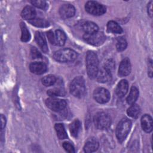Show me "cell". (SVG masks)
<instances>
[{"label": "cell", "instance_id": "1", "mask_svg": "<svg viewBox=\"0 0 153 153\" xmlns=\"http://www.w3.org/2000/svg\"><path fill=\"white\" fill-rule=\"evenodd\" d=\"M85 61L87 74L89 78L91 79L96 78L99 71V61L96 54L93 51H88Z\"/></svg>", "mask_w": 153, "mask_h": 153}, {"label": "cell", "instance_id": "2", "mask_svg": "<svg viewBox=\"0 0 153 153\" xmlns=\"http://www.w3.org/2000/svg\"><path fill=\"white\" fill-rule=\"evenodd\" d=\"M71 93L76 97H82L85 92V85L84 78L82 76L75 77L69 85Z\"/></svg>", "mask_w": 153, "mask_h": 153}, {"label": "cell", "instance_id": "3", "mask_svg": "<svg viewBox=\"0 0 153 153\" xmlns=\"http://www.w3.org/2000/svg\"><path fill=\"white\" fill-rule=\"evenodd\" d=\"M131 127V122L128 118L122 119L116 128V136L120 142H123L127 136Z\"/></svg>", "mask_w": 153, "mask_h": 153}, {"label": "cell", "instance_id": "4", "mask_svg": "<svg viewBox=\"0 0 153 153\" xmlns=\"http://www.w3.org/2000/svg\"><path fill=\"white\" fill-rule=\"evenodd\" d=\"M54 59L59 62H68L75 60L77 53L70 48H63L56 51L53 54Z\"/></svg>", "mask_w": 153, "mask_h": 153}, {"label": "cell", "instance_id": "5", "mask_svg": "<svg viewBox=\"0 0 153 153\" xmlns=\"http://www.w3.org/2000/svg\"><path fill=\"white\" fill-rule=\"evenodd\" d=\"M94 124L98 129H105L108 128L111 123V118L107 113L101 112L96 114L94 117Z\"/></svg>", "mask_w": 153, "mask_h": 153}, {"label": "cell", "instance_id": "6", "mask_svg": "<svg viewBox=\"0 0 153 153\" xmlns=\"http://www.w3.org/2000/svg\"><path fill=\"white\" fill-rule=\"evenodd\" d=\"M83 38L88 44L98 46L102 45L105 42L106 36L103 32L97 31L92 33H85Z\"/></svg>", "mask_w": 153, "mask_h": 153}, {"label": "cell", "instance_id": "7", "mask_svg": "<svg viewBox=\"0 0 153 153\" xmlns=\"http://www.w3.org/2000/svg\"><path fill=\"white\" fill-rule=\"evenodd\" d=\"M85 10L94 16H101L106 12V7L96 1H88L85 5Z\"/></svg>", "mask_w": 153, "mask_h": 153}, {"label": "cell", "instance_id": "8", "mask_svg": "<svg viewBox=\"0 0 153 153\" xmlns=\"http://www.w3.org/2000/svg\"><path fill=\"white\" fill-rule=\"evenodd\" d=\"M45 104L47 106L55 112H59L63 110L66 106V102L65 100L50 97L46 100Z\"/></svg>", "mask_w": 153, "mask_h": 153}, {"label": "cell", "instance_id": "9", "mask_svg": "<svg viewBox=\"0 0 153 153\" xmlns=\"http://www.w3.org/2000/svg\"><path fill=\"white\" fill-rule=\"evenodd\" d=\"M93 97L99 103H105L109 100L110 93L104 88H97L93 92Z\"/></svg>", "mask_w": 153, "mask_h": 153}, {"label": "cell", "instance_id": "10", "mask_svg": "<svg viewBox=\"0 0 153 153\" xmlns=\"http://www.w3.org/2000/svg\"><path fill=\"white\" fill-rule=\"evenodd\" d=\"M75 13V8L71 4H64L59 9V14L62 18L68 19L72 17Z\"/></svg>", "mask_w": 153, "mask_h": 153}, {"label": "cell", "instance_id": "11", "mask_svg": "<svg viewBox=\"0 0 153 153\" xmlns=\"http://www.w3.org/2000/svg\"><path fill=\"white\" fill-rule=\"evenodd\" d=\"M131 72V64L128 59H123L120 63L118 69V75L120 76L128 75Z\"/></svg>", "mask_w": 153, "mask_h": 153}, {"label": "cell", "instance_id": "12", "mask_svg": "<svg viewBox=\"0 0 153 153\" xmlns=\"http://www.w3.org/2000/svg\"><path fill=\"white\" fill-rule=\"evenodd\" d=\"M97 80L99 82L105 83L109 82L112 79L111 72L107 70L106 68H103L98 71L97 74L96 75Z\"/></svg>", "mask_w": 153, "mask_h": 153}, {"label": "cell", "instance_id": "13", "mask_svg": "<svg viewBox=\"0 0 153 153\" xmlns=\"http://www.w3.org/2000/svg\"><path fill=\"white\" fill-rule=\"evenodd\" d=\"M30 71L37 75H41L45 72L47 71V66L43 62H34L29 66Z\"/></svg>", "mask_w": 153, "mask_h": 153}, {"label": "cell", "instance_id": "14", "mask_svg": "<svg viewBox=\"0 0 153 153\" xmlns=\"http://www.w3.org/2000/svg\"><path fill=\"white\" fill-rule=\"evenodd\" d=\"M141 126L145 131L147 133L151 132L152 130V117L148 114L143 115L141 118Z\"/></svg>", "mask_w": 153, "mask_h": 153}, {"label": "cell", "instance_id": "15", "mask_svg": "<svg viewBox=\"0 0 153 153\" xmlns=\"http://www.w3.org/2000/svg\"><path fill=\"white\" fill-rule=\"evenodd\" d=\"M99 148L98 141L93 137L89 138L85 143L84 146V150L85 152L90 153L96 151Z\"/></svg>", "mask_w": 153, "mask_h": 153}, {"label": "cell", "instance_id": "16", "mask_svg": "<svg viewBox=\"0 0 153 153\" xmlns=\"http://www.w3.org/2000/svg\"><path fill=\"white\" fill-rule=\"evenodd\" d=\"M35 39L37 44L42 50V51L44 53H47L48 50L47 44V41L43 33H42L40 32H36L35 34Z\"/></svg>", "mask_w": 153, "mask_h": 153}, {"label": "cell", "instance_id": "17", "mask_svg": "<svg viewBox=\"0 0 153 153\" xmlns=\"http://www.w3.org/2000/svg\"><path fill=\"white\" fill-rule=\"evenodd\" d=\"M128 88V82L126 79H123L118 84L116 88V93L118 96L123 97L127 92Z\"/></svg>", "mask_w": 153, "mask_h": 153}, {"label": "cell", "instance_id": "18", "mask_svg": "<svg viewBox=\"0 0 153 153\" xmlns=\"http://www.w3.org/2000/svg\"><path fill=\"white\" fill-rule=\"evenodd\" d=\"M21 16L25 20H28L29 21L35 19L36 16V11L33 7L30 6H26L23 9Z\"/></svg>", "mask_w": 153, "mask_h": 153}, {"label": "cell", "instance_id": "19", "mask_svg": "<svg viewBox=\"0 0 153 153\" xmlns=\"http://www.w3.org/2000/svg\"><path fill=\"white\" fill-rule=\"evenodd\" d=\"M82 29L85 33H92L98 31V26L94 22L87 21L83 23Z\"/></svg>", "mask_w": 153, "mask_h": 153}, {"label": "cell", "instance_id": "20", "mask_svg": "<svg viewBox=\"0 0 153 153\" xmlns=\"http://www.w3.org/2000/svg\"><path fill=\"white\" fill-rule=\"evenodd\" d=\"M139 96V90L135 86H132L130 93L127 97V102L129 105H133L136 101Z\"/></svg>", "mask_w": 153, "mask_h": 153}, {"label": "cell", "instance_id": "21", "mask_svg": "<svg viewBox=\"0 0 153 153\" xmlns=\"http://www.w3.org/2000/svg\"><path fill=\"white\" fill-rule=\"evenodd\" d=\"M81 127V123L78 120H75L69 125V130L71 134L74 137H77Z\"/></svg>", "mask_w": 153, "mask_h": 153}, {"label": "cell", "instance_id": "22", "mask_svg": "<svg viewBox=\"0 0 153 153\" xmlns=\"http://www.w3.org/2000/svg\"><path fill=\"white\" fill-rule=\"evenodd\" d=\"M107 29L108 32L114 33H121L123 29L121 26L114 21H109L107 24Z\"/></svg>", "mask_w": 153, "mask_h": 153}, {"label": "cell", "instance_id": "23", "mask_svg": "<svg viewBox=\"0 0 153 153\" xmlns=\"http://www.w3.org/2000/svg\"><path fill=\"white\" fill-rule=\"evenodd\" d=\"M54 128L56 130L57 136L60 139H65L68 137L67 133L62 124H60V123L56 124L54 126Z\"/></svg>", "mask_w": 153, "mask_h": 153}, {"label": "cell", "instance_id": "24", "mask_svg": "<svg viewBox=\"0 0 153 153\" xmlns=\"http://www.w3.org/2000/svg\"><path fill=\"white\" fill-rule=\"evenodd\" d=\"M140 112V107L136 104L131 105L130 107H129L127 111V113L128 116L130 117L136 118L138 117Z\"/></svg>", "mask_w": 153, "mask_h": 153}, {"label": "cell", "instance_id": "25", "mask_svg": "<svg viewBox=\"0 0 153 153\" xmlns=\"http://www.w3.org/2000/svg\"><path fill=\"white\" fill-rule=\"evenodd\" d=\"M55 38H56V44L60 46H62L65 44L66 38L65 33L62 30L58 29L56 30Z\"/></svg>", "mask_w": 153, "mask_h": 153}, {"label": "cell", "instance_id": "26", "mask_svg": "<svg viewBox=\"0 0 153 153\" xmlns=\"http://www.w3.org/2000/svg\"><path fill=\"white\" fill-rule=\"evenodd\" d=\"M29 22L36 26V27H47L49 26V23L47 21H46L44 19H33L32 20H30L29 21Z\"/></svg>", "mask_w": 153, "mask_h": 153}, {"label": "cell", "instance_id": "27", "mask_svg": "<svg viewBox=\"0 0 153 153\" xmlns=\"http://www.w3.org/2000/svg\"><path fill=\"white\" fill-rule=\"evenodd\" d=\"M20 28L22 31V35H21V39L23 42L28 41L30 38V35L29 33V30L26 26L23 23H20Z\"/></svg>", "mask_w": 153, "mask_h": 153}, {"label": "cell", "instance_id": "28", "mask_svg": "<svg viewBox=\"0 0 153 153\" xmlns=\"http://www.w3.org/2000/svg\"><path fill=\"white\" fill-rule=\"evenodd\" d=\"M47 94L51 97L56 96H63L65 94V91L63 88H54L48 90L47 92Z\"/></svg>", "mask_w": 153, "mask_h": 153}, {"label": "cell", "instance_id": "29", "mask_svg": "<svg viewBox=\"0 0 153 153\" xmlns=\"http://www.w3.org/2000/svg\"><path fill=\"white\" fill-rule=\"evenodd\" d=\"M56 81V77L53 75H48L42 79V83L45 86H50L53 85Z\"/></svg>", "mask_w": 153, "mask_h": 153}, {"label": "cell", "instance_id": "30", "mask_svg": "<svg viewBox=\"0 0 153 153\" xmlns=\"http://www.w3.org/2000/svg\"><path fill=\"white\" fill-rule=\"evenodd\" d=\"M127 45V41H126V39L124 38L123 37H121L117 39V44H116V47H117V49L118 51H122L126 48Z\"/></svg>", "mask_w": 153, "mask_h": 153}, {"label": "cell", "instance_id": "31", "mask_svg": "<svg viewBox=\"0 0 153 153\" xmlns=\"http://www.w3.org/2000/svg\"><path fill=\"white\" fill-rule=\"evenodd\" d=\"M30 2L34 6L41 9H44L47 6L46 2L45 1H32Z\"/></svg>", "mask_w": 153, "mask_h": 153}, {"label": "cell", "instance_id": "32", "mask_svg": "<svg viewBox=\"0 0 153 153\" xmlns=\"http://www.w3.org/2000/svg\"><path fill=\"white\" fill-rule=\"evenodd\" d=\"M104 68H106L107 70H108L109 71H110L111 72L115 68V62H114V61L112 59L108 60L106 62V63H105Z\"/></svg>", "mask_w": 153, "mask_h": 153}, {"label": "cell", "instance_id": "33", "mask_svg": "<svg viewBox=\"0 0 153 153\" xmlns=\"http://www.w3.org/2000/svg\"><path fill=\"white\" fill-rule=\"evenodd\" d=\"M30 54L32 57V59H38L41 57V54L39 53V51L35 48V47H32L30 49Z\"/></svg>", "mask_w": 153, "mask_h": 153}, {"label": "cell", "instance_id": "34", "mask_svg": "<svg viewBox=\"0 0 153 153\" xmlns=\"http://www.w3.org/2000/svg\"><path fill=\"white\" fill-rule=\"evenodd\" d=\"M63 148L68 152L69 153H73V152H75V149H74V146L69 142H65L63 143Z\"/></svg>", "mask_w": 153, "mask_h": 153}, {"label": "cell", "instance_id": "35", "mask_svg": "<svg viewBox=\"0 0 153 153\" xmlns=\"http://www.w3.org/2000/svg\"><path fill=\"white\" fill-rule=\"evenodd\" d=\"M47 35L48 37V39L50 41V42L53 44V45H57L56 44V38H55V35H54L53 32L51 30H49L47 33Z\"/></svg>", "mask_w": 153, "mask_h": 153}, {"label": "cell", "instance_id": "36", "mask_svg": "<svg viewBox=\"0 0 153 153\" xmlns=\"http://www.w3.org/2000/svg\"><path fill=\"white\" fill-rule=\"evenodd\" d=\"M1 129L3 130L6 124V120L5 117L3 115H1Z\"/></svg>", "mask_w": 153, "mask_h": 153}, {"label": "cell", "instance_id": "37", "mask_svg": "<svg viewBox=\"0 0 153 153\" xmlns=\"http://www.w3.org/2000/svg\"><path fill=\"white\" fill-rule=\"evenodd\" d=\"M152 1H151L148 5V13L149 14V15L152 17Z\"/></svg>", "mask_w": 153, "mask_h": 153}, {"label": "cell", "instance_id": "38", "mask_svg": "<svg viewBox=\"0 0 153 153\" xmlns=\"http://www.w3.org/2000/svg\"><path fill=\"white\" fill-rule=\"evenodd\" d=\"M152 61H150L149 62V65H148V68H149L150 69L148 70V73H149V75L150 77H152Z\"/></svg>", "mask_w": 153, "mask_h": 153}]
</instances>
